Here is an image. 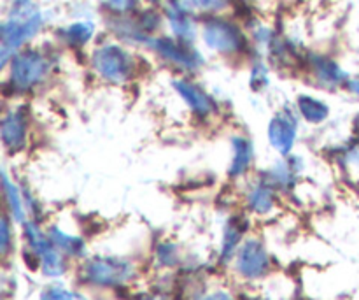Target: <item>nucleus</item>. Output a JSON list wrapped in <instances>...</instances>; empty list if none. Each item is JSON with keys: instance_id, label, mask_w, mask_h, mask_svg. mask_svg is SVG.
<instances>
[{"instance_id": "obj_1", "label": "nucleus", "mask_w": 359, "mask_h": 300, "mask_svg": "<svg viewBox=\"0 0 359 300\" xmlns=\"http://www.w3.org/2000/svg\"><path fill=\"white\" fill-rule=\"evenodd\" d=\"M48 23V16L35 2L11 4L7 16L4 18L0 28V60L2 67L9 63V60L27 48Z\"/></svg>"}, {"instance_id": "obj_2", "label": "nucleus", "mask_w": 359, "mask_h": 300, "mask_svg": "<svg viewBox=\"0 0 359 300\" xmlns=\"http://www.w3.org/2000/svg\"><path fill=\"white\" fill-rule=\"evenodd\" d=\"M55 67V58L46 49L27 46L4 67L7 70L6 86L13 95H28L48 83Z\"/></svg>"}, {"instance_id": "obj_3", "label": "nucleus", "mask_w": 359, "mask_h": 300, "mask_svg": "<svg viewBox=\"0 0 359 300\" xmlns=\"http://www.w3.org/2000/svg\"><path fill=\"white\" fill-rule=\"evenodd\" d=\"M90 65L95 76L111 86L132 83L139 72L135 55L123 42H104L91 51Z\"/></svg>"}, {"instance_id": "obj_4", "label": "nucleus", "mask_w": 359, "mask_h": 300, "mask_svg": "<svg viewBox=\"0 0 359 300\" xmlns=\"http://www.w3.org/2000/svg\"><path fill=\"white\" fill-rule=\"evenodd\" d=\"M200 39L207 49L224 58H237L251 48L241 25L221 14L203 18L200 25Z\"/></svg>"}, {"instance_id": "obj_5", "label": "nucleus", "mask_w": 359, "mask_h": 300, "mask_svg": "<svg viewBox=\"0 0 359 300\" xmlns=\"http://www.w3.org/2000/svg\"><path fill=\"white\" fill-rule=\"evenodd\" d=\"M147 49H151L161 62L186 76L198 72L205 65V56L195 44L179 41L174 35H154Z\"/></svg>"}, {"instance_id": "obj_6", "label": "nucleus", "mask_w": 359, "mask_h": 300, "mask_svg": "<svg viewBox=\"0 0 359 300\" xmlns=\"http://www.w3.org/2000/svg\"><path fill=\"white\" fill-rule=\"evenodd\" d=\"M83 280L93 287L118 288L126 285L135 276L132 262L118 256H95L83 266Z\"/></svg>"}, {"instance_id": "obj_7", "label": "nucleus", "mask_w": 359, "mask_h": 300, "mask_svg": "<svg viewBox=\"0 0 359 300\" xmlns=\"http://www.w3.org/2000/svg\"><path fill=\"white\" fill-rule=\"evenodd\" d=\"M300 122L302 118L294 104L283 105L270 118L269 126H266V137H269L272 150L279 157H287L293 153L298 143V136H300Z\"/></svg>"}, {"instance_id": "obj_8", "label": "nucleus", "mask_w": 359, "mask_h": 300, "mask_svg": "<svg viewBox=\"0 0 359 300\" xmlns=\"http://www.w3.org/2000/svg\"><path fill=\"white\" fill-rule=\"evenodd\" d=\"M172 90L196 119H210L219 115V104L216 98L186 74L172 79Z\"/></svg>"}, {"instance_id": "obj_9", "label": "nucleus", "mask_w": 359, "mask_h": 300, "mask_svg": "<svg viewBox=\"0 0 359 300\" xmlns=\"http://www.w3.org/2000/svg\"><path fill=\"white\" fill-rule=\"evenodd\" d=\"M30 137V112L27 105L16 104L4 111L0 122V141L7 153H20L27 148Z\"/></svg>"}, {"instance_id": "obj_10", "label": "nucleus", "mask_w": 359, "mask_h": 300, "mask_svg": "<svg viewBox=\"0 0 359 300\" xmlns=\"http://www.w3.org/2000/svg\"><path fill=\"white\" fill-rule=\"evenodd\" d=\"M163 16L175 39L195 44L200 34L198 23L195 11L186 4V0H163Z\"/></svg>"}, {"instance_id": "obj_11", "label": "nucleus", "mask_w": 359, "mask_h": 300, "mask_svg": "<svg viewBox=\"0 0 359 300\" xmlns=\"http://www.w3.org/2000/svg\"><path fill=\"white\" fill-rule=\"evenodd\" d=\"M235 266L237 273L249 281L265 276L270 269V256L265 244L258 239H248L242 242L235 255Z\"/></svg>"}, {"instance_id": "obj_12", "label": "nucleus", "mask_w": 359, "mask_h": 300, "mask_svg": "<svg viewBox=\"0 0 359 300\" xmlns=\"http://www.w3.org/2000/svg\"><path fill=\"white\" fill-rule=\"evenodd\" d=\"M305 63H307L309 74L314 77L316 84L325 88V90L346 88L347 81L351 77L337 60L321 55V53H311V55H307Z\"/></svg>"}, {"instance_id": "obj_13", "label": "nucleus", "mask_w": 359, "mask_h": 300, "mask_svg": "<svg viewBox=\"0 0 359 300\" xmlns=\"http://www.w3.org/2000/svg\"><path fill=\"white\" fill-rule=\"evenodd\" d=\"M305 169V162L300 155H287V157L279 158L269 171L265 172V178L269 179L270 185L277 190V192H286V190H293L297 185L298 178H300L302 171Z\"/></svg>"}, {"instance_id": "obj_14", "label": "nucleus", "mask_w": 359, "mask_h": 300, "mask_svg": "<svg viewBox=\"0 0 359 300\" xmlns=\"http://www.w3.org/2000/svg\"><path fill=\"white\" fill-rule=\"evenodd\" d=\"M231 158L228 165V176L231 179H242L255 165V143L244 133H235L230 141Z\"/></svg>"}, {"instance_id": "obj_15", "label": "nucleus", "mask_w": 359, "mask_h": 300, "mask_svg": "<svg viewBox=\"0 0 359 300\" xmlns=\"http://www.w3.org/2000/svg\"><path fill=\"white\" fill-rule=\"evenodd\" d=\"M97 27L91 20H77L56 30V39L70 49H83L93 41Z\"/></svg>"}, {"instance_id": "obj_16", "label": "nucleus", "mask_w": 359, "mask_h": 300, "mask_svg": "<svg viewBox=\"0 0 359 300\" xmlns=\"http://www.w3.org/2000/svg\"><path fill=\"white\" fill-rule=\"evenodd\" d=\"M276 193L277 190L270 185L269 179L265 176L256 179L248 190L245 195V204H248L249 211L256 214H266L276 207Z\"/></svg>"}, {"instance_id": "obj_17", "label": "nucleus", "mask_w": 359, "mask_h": 300, "mask_svg": "<svg viewBox=\"0 0 359 300\" xmlns=\"http://www.w3.org/2000/svg\"><path fill=\"white\" fill-rule=\"evenodd\" d=\"M294 107H297L302 122L309 123V125H323L325 122H328L330 112H332L325 98H319L311 93L298 95L294 100Z\"/></svg>"}, {"instance_id": "obj_18", "label": "nucleus", "mask_w": 359, "mask_h": 300, "mask_svg": "<svg viewBox=\"0 0 359 300\" xmlns=\"http://www.w3.org/2000/svg\"><path fill=\"white\" fill-rule=\"evenodd\" d=\"M2 185L7 209H9V214L13 216V221L25 223V221H27V207H25L23 192H21V188L18 186V183L11 179L7 171H2Z\"/></svg>"}, {"instance_id": "obj_19", "label": "nucleus", "mask_w": 359, "mask_h": 300, "mask_svg": "<svg viewBox=\"0 0 359 300\" xmlns=\"http://www.w3.org/2000/svg\"><path fill=\"white\" fill-rule=\"evenodd\" d=\"M49 239H51L53 246H55L58 252H62L65 256H72V259H83L86 255V244L81 237L76 235H70L67 232H63L60 227H51L48 230Z\"/></svg>"}, {"instance_id": "obj_20", "label": "nucleus", "mask_w": 359, "mask_h": 300, "mask_svg": "<svg viewBox=\"0 0 359 300\" xmlns=\"http://www.w3.org/2000/svg\"><path fill=\"white\" fill-rule=\"evenodd\" d=\"M245 223L241 218H231L228 220L226 227L223 232V244H221V259L230 260L231 256L237 255L238 248L242 246V239H244Z\"/></svg>"}, {"instance_id": "obj_21", "label": "nucleus", "mask_w": 359, "mask_h": 300, "mask_svg": "<svg viewBox=\"0 0 359 300\" xmlns=\"http://www.w3.org/2000/svg\"><path fill=\"white\" fill-rule=\"evenodd\" d=\"M270 86V70L269 65L262 60H256L251 65V72H249V88L255 93H262L266 91Z\"/></svg>"}, {"instance_id": "obj_22", "label": "nucleus", "mask_w": 359, "mask_h": 300, "mask_svg": "<svg viewBox=\"0 0 359 300\" xmlns=\"http://www.w3.org/2000/svg\"><path fill=\"white\" fill-rule=\"evenodd\" d=\"M186 4H188L195 13L212 16V14H221L224 9H228L231 0H186Z\"/></svg>"}, {"instance_id": "obj_23", "label": "nucleus", "mask_w": 359, "mask_h": 300, "mask_svg": "<svg viewBox=\"0 0 359 300\" xmlns=\"http://www.w3.org/2000/svg\"><path fill=\"white\" fill-rule=\"evenodd\" d=\"M139 6L140 0H105V9L111 16H130L139 11Z\"/></svg>"}, {"instance_id": "obj_24", "label": "nucleus", "mask_w": 359, "mask_h": 300, "mask_svg": "<svg viewBox=\"0 0 359 300\" xmlns=\"http://www.w3.org/2000/svg\"><path fill=\"white\" fill-rule=\"evenodd\" d=\"M41 300H88L84 295L76 294V292H70L63 287H56V285H51V287L46 288L41 294Z\"/></svg>"}, {"instance_id": "obj_25", "label": "nucleus", "mask_w": 359, "mask_h": 300, "mask_svg": "<svg viewBox=\"0 0 359 300\" xmlns=\"http://www.w3.org/2000/svg\"><path fill=\"white\" fill-rule=\"evenodd\" d=\"M156 255H158V260H160L161 266H165V267H172L179 260L177 248H175L174 244H168V242L158 248Z\"/></svg>"}, {"instance_id": "obj_26", "label": "nucleus", "mask_w": 359, "mask_h": 300, "mask_svg": "<svg viewBox=\"0 0 359 300\" xmlns=\"http://www.w3.org/2000/svg\"><path fill=\"white\" fill-rule=\"evenodd\" d=\"M11 246V225L9 218H2V230H0V248H2L4 255H7V249Z\"/></svg>"}, {"instance_id": "obj_27", "label": "nucleus", "mask_w": 359, "mask_h": 300, "mask_svg": "<svg viewBox=\"0 0 359 300\" xmlns=\"http://www.w3.org/2000/svg\"><path fill=\"white\" fill-rule=\"evenodd\" d=\"M346 90L349 91V93H353L354 97L359 98V76L349 77V81H347L346 84Z\"/></svg>"}, {"instance_id": "obj_28", "label": "nucleus", "mask_w": 359, "mask_h": 300, "mask_svg": "<svg viewBox=\"0 0 359 300\" xmlns=\"http://www.w3.org/2000/svg\"><path fill=\"white\" fill-rule=\"evenodd\" d=\"M203 300H233V297L230 294H226V292H216V294L207 295Z\"/></svg>"}, {"instance_id": "obj_29", "label": "nucleus", "mask_w": 359, "mask_h": 300, "mask_svg": "<svg viewBox=\"0 0 359 300\" xmlns=\"http://www.w3.org/2000/svg\"><path fill=\"white\" fill-rule=\"evenodd\" d=\"M353 132H354V136L359 137V112L354 116V119H353Z\"/></svg>"}, {"instance_id": "obj_30", "label": "nucleus", "mask_w": 359, "mask_h": 300, "mask_svg": "<svg viewBox=\"0 0 359 300\" xmlns=\"http://www.w3.org/2000/svg\"><path fill=\"white\" fill-rule=\"evenodd\" d=\"M146 2L149 4V6L156 7V6H160V4H163V0H146Z\"/></svg>"}, {"instance_id": "obj_31", "label": "nucleus", "mask_w": 359, "mask_h": 300, "mask_svg": "<svg viewBox=\"0 0 359 300\" xmlns=\"http://www.w3.org/2000/svg\"><path fill=\"white\" fill-rule=\"evenodd\" d=\"M11 4H25V2H35V0H9Z\"/></svg>"}, {"instance_id": "obj_32", "label": "nucleus", "mask_w": 359, "mask_h": 300, "mask_svg": "<svg viewBox=\"0 0 359 300\" xmlns=\"http://www.w3.org/2000/svg\"><path fill=\"white\" fill-rule=\"evenodd\" d=\"M144 300H161V299H154V297H151V299H144Z\"/></svg>"}]
</instances>
